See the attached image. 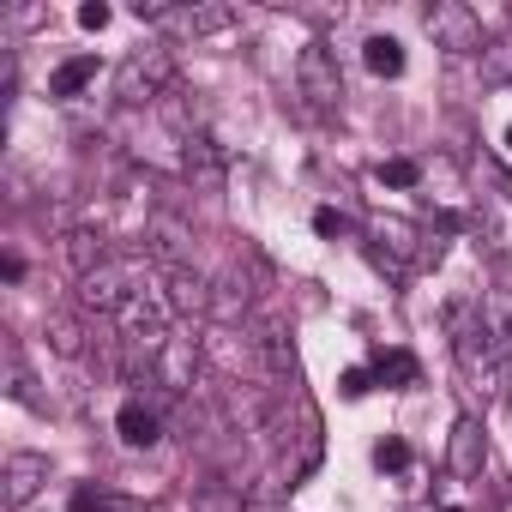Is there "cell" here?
I'll return each mask as SVG.
<instances>
[{
	"mask_svg": "<svg viewBox=\"0 0 512 512\" xmlns=\"http://www.w3.org/2000/svg\"><path fill=\"white\" fill-rule=\"evenodd\" d=\"M374 181H380V187H416L422 169H416L410 157H386V163H374Z\"/></svg>",
	"mask_w": 512,
	"mask_h": 512,
	"instance_id": "ffe728a7",
	"label": "cell"
},
{
	"mask_svg": "<svg viewBox=\"0 0 512 512\" xmlns=\"http://www.w3.org/2000/svg\"><path fill=\"white\" fill-rule=\"evenodd\" d=\"M109 19H115V13L103 7V0H85V7H79V25H85V31H103Z\"/></svg>",
	"mask_w": 512,
	"mask_h": 512,
	"instance_id": "484cf974",
	"label": "cell"
},
{
	"mask_svg": "<svg viewBox=\"0 0 512 512\" xmlns=\"http://www.w3.org/2000/svg\"><path fill=\"white\" fill-rule=\"evenodd\" d=\"M157 278H163V296H169L175 320H205V314L217 308V284L199 278L193 266H181V272H157Z\"/></svg>",
	"mask_w": 512,
	"mask_h": 512,
	"instance_id": "ba28073f",
	"label": "cell"
},
{
	"mask_svg": "<svg viewBox=\"0 0 512 512\" xmlns=\"http://www.w3.org/2000/svg\"><path fill=\"white\" fill-rule=\"evenodd\" d=\"M482 464H488L482 422H476V416H458V422H452V440H446V470H452L458 482H476V476H482Z\"/></svg>",
	"mask_w": 512,
	"mask_h": 512,
	"instance_id": "30bf717a",
	"label": "cell"
},
{
	"mask_svg": "<svg viewBox=\"0 0 512 512\" xmlns=\"http://www.w3.org/2000/svg\"><path fill=\"white\" fill-rule=\"evenodd\" d=\"M139 253H145L157 272H181V266H193V229L175 211H151L145 217V235H139Z\"/></svg>",
	"mask_w": 512,
	"mask_h": 512,
	"instance_id": "8992f818",
	"label": "cell"
},
{
	"mask_svg": "<svg viewBox=\"0 0 512 512\" xmlns=\"http://www.w3.org/2000/svg\"><path fill=\"white\" fill-rule=\"evenodd\" d=\"M506 350H512V314H506Z\"/></svg>",
	"mask_w": 512,
	"mask_h": 512,
	"instance_id": "83f0119b",
	"label": "cell"
},
{
	"mask_svg": "<svg viewBox=\"0 0 512 512\" xmlns=\"http://www.w3.org/2000/svg\"><path fill=\"white\" fill-rule=\"evenodd\" d=\"M446 332H452V362H458V374L476 380V386H494L506 332H494L476 302H446Z\"/></svg>",
	"mask_w": 512,
	"mask_h": 512,
	"instance_id": "6da1fadb",
	"label": "cell"
},
{
	"mask_svg": "<svg viewBox=\"0 0 512 512\" xmlns=\"http://www.w3.org/2000/svg\"><path fill=\"white\" fill-rule=\"evenodd\" d=\"M338 392H344L350 404L368 398V392H374V368H344V374H338Z\"/></svg>",
	"mask_w": 512,
	"mask_h": 512,
	"instance_id": "cb8c5ba5",
	"label": "cell"
},
{
	"mask_svg": "<svg viewBox=\"0 0 512 512\" xmlns=\"http://www.w3.org/2000/svg\"><path fill=\"white\" fill-rule=\"evenodd\" d=\"M0 482H7V506H31L49 482V452H7V470H0Z\"/></svg>",
	"mask_w": 512,
	"mask_h": 512,
	"instance_id": "8fae6325",
	"label": "cell"
},
{
	"mask_svg": "<svg viewBox=\"0 0 512 512\" xmlns=\"http://www.w3.org/2000/svg\"><path fill=\"white\" fill-rule=\"evenodd\" d=\"M374 464H380V470H410V440L386 434V440L374 446Z\"/></svg>",
	"mask_w": 512,
	"mask_h": 512,
	"instance_id": "7402d4cb",
	"label": "cell"
},
{
	"mask_svg": "<svg viewBox=\"0 0 512 512\" xmlns=\"http://www.w3.org/2000/svg\"><path fill=\"white\" fill-rule=\"evenodd\" d=\"M7 398L25 404V410H49V398L37 392V374L25 368V350L19 344H7Z\"/></svg>",
	"mask_w": 512,
	"mask_h": 512,
	"instance_id": "9a60e30c",
	"label": "cell"
},
{
	"mask_svg": "<svg viewBox=\"0 0 512 512\" xmlns=\"http://www.w3.org/2000/svg\"><path fill=\"white\" fill-rule=\"evenodd\" d=\"M482 79H488V85L512 79V43H488V49H482Z\"/></svg>",
	"mask_w": 512,
	"mask_h": 512,
	"instance_id": "44dd1931",
	"label": "cell"
},
{
	"mask_svg": "<svg viewBox=\"0 0 512 512\" xmlns=\"http://www.w3.org/2000/svg\"><path fill=\"white\" fill-rule=\"evenodd\" d=\"M422 31L446 55H482L488 49L482 43V19H476V7H464V0H440V7H428L422 13Z\"/></svg>",
	"mask_w": 512,
	"mask_h": 512,
	"instance_id": "5b68a950",
	"label": "cell"
},
{
	"mask_svg": "<svg viewBox=\"0 0 512 512\" xmlns=\"http://www.w3.org/2000/svg\"><path fill=\"white\" fill-rule=\"evenodd\" d=\"M506 145H512V127H506Z\"/></svg>",
	"mask_w": 512,
	"mask_h": 512,
	"instance_id": "f1b7e54d",
	"label": "cell"
},
{
	"mask_svg": "<svg viewBox=\"0 0 512 512\" xmlns=\"http://www.w3.org/2000/svg\"><path fill=\"white\" fill-rule=\"evenodd\" d=\"M49 344H55L61 356H79V350H85V326H79L73 314H49Z\"/></svg>",
	"mask_w": 512,
	"mask_h": 512,
	"instance_id": "d6986e66",
	"label": "cell"
},
{
	"mask_svg": "<svg viewBox=\"0 0 512 512\" xmlns=\"http://www.w3.org/2000/svg\"><path fill=\"white\" fill-rule=\"evenodd\" d=\"M97 73H103L97 55H67V61L49 73V97H55V103H73V97H85V91L97 85Z\"/></svg>",
	"mask_w": 512,
	"mask_h": 512,
	"instance_id": "5bb4252c",
	"label": "cell"
},
{
	"mask_svg": "<svg viewBox=\"0 0 512 512\" xmlns=\"http://www.w3.org/2000/svg\"><path fill=\"white\" fill-rule=\"evenodd\" d=\"M314 229H320L326 241H338V235H350V217H344V211H332V205H320V211H314Z\"/></svg>",
	"mask_w": 512,
	"mask_h": 512,
	"instance_id": "d4e9b609",
	"label": "cell"
},
{
	"mask_svg": "<svg viewBox=\"0 0 512 512\" xmlns=\"http://www.w3.org/2000/svg\"><path fill=\"white\" fill-rule=\"evenodd\" d=\"M61 260H67L73 278H91L97 266L115 260V253H109V241H103L97 229H67V235H61Z\"/></svg>",
	"mask_w": 512,
	"mask_h": 512,
	"instance_id": "4fadbf2b",
	"label": "cell"
},
{
	"mask_svg": "<svg viewBox=\"0 0 512 512\" xmlns=\"http://www.w3.org/2000/svg\"><path fill=\"white\" fill-rule=\"evenodd\" d=\"M241 25V13L235 7H211V0H205V7H169L163 13V31L169 37H223V31H235Z\"/></svg>",
	"mask_w": 512,
	"mask_h": 512,
	"instance_id": "9c48e42d",
	"label": "cell"
},
{
	"mask_svg": "<svg viewBox=\"0 0 512 512\" xmlns=\"http://www.w3.org/2000/svg\"><path fill=\"white\" fill-rule=\"evenodd\" d=\"M103 512H139V506H133V500H121V494H109V506H103Z\"/></svg>",
	"mask_w": 512,
	"mask_h": 512,
	"instance_id": "4316f807",
	"label": "cell"
},
{
	"mask_svg": "<svg viewBox=\"0 0 512 512\" xmlns=\"http://www.w3.org/2000/svg\"><path fill=\"white\" fill-rule=\"evenodd\" d=\"M115 434H121V446L151 452V446L163 440V410H157V404H145V398H127V404L115 410Z\"/></svg>",
	"mask_w": 512,
	"mask_h": 512,
	"instance_id": "7c38bea8",
	"label": "cell"
},
{
	"mask_svg": "<svg viewBox=\"0 0 512 512\" xmlns=\"http://www.w3.org/2000/svg\"><path fill=\"white\" fill-rule=\"evenodd\" d=\"M374 380H380L386 392L416 386V356H410V350H374Z\"/></svg>",
	"mask_w": 512,
	"mask_h": 512,
	"instance_id": "e0dca14e",
	"label": "cell"
},
{
	"mask_svg": "<svg viewBox=\"0 0 512 512\" xmlns=\"http://www.w3.org/2000/svg\"><path fill=\"white\" fill-rule=\"evenodd\" d=\"M145 284H157L151 266H139V260H109V266H97L91 278H79V314H103V320H115Z\"/></svg>",
	"mask_w": 512,
	"mask_h": 512,
	"instance_id": "3957f363",
	"label": "cell"
},
{
	"mask_svg": "<svg viewBox=\"0 0 512 512\" xmlns=\"http://www.w3.org/2000/svg\"><path fill=\"white\" fill-rule=\"evenodd\" d=\"M362 67H368L374 79H398V73H404V43H398V37H368V43H362Z\"/></svg>",
	"mask_w": 512,
	"mask_h": 512,
	"instance_id": "2e32d148",
	"label": "cell"
},
{
	"mask_svg": "<svg viewBox=\"0 0 512 512\" xmlns=\"http://www.w3.org/2000/svg\"><path fill=\"white\" fill-rule=\"evenodd\" d=\"M181 175H187V181H193L199 193H223V181H229L223 145L211 139V127H205V121L181 133Z\"/></svg>",
	"mask_w": 512,
	"mask_h": 512,
	"instance_id": "52a82bcc",
	"label": "cell"
},
{
	"mask_svg": "<svg viewBox=\"0 0 512 512\" xmlns=\"http://www.w3.org/2000/svg\"><path fill=\"white\" fill-rule=\"evenodd\" d=\"M296 85H302V97L320 109V115H338L344 109V67H338V55H332V43H302V55H296Z\"/></svg>",
	"mask_w": 512,
	"mask_h": 512,
	"instance_id": "277c9868",
	"label": "cell"
},
{
	"mask_svg": "<svg viewBox=\"0 0 512 512\" xmlns=\"http://www.w3.org/2000/svg\"><path fill=\"white\" fill-rule=\"evenodd\" d=\"M193 512H247V494H241V482H199L193 488Z\"/></svg>",
	"mask_w": 512,
	"mask_h": 512,
	"instance_id": "ac0fdd59",
	"label": "cell"
},
{
	"mask_svg": "<svg viewBox=\"0 0 512 512\" xmlns=\"http://www.w3.org/2000/svg\"><path fill=\"white\" fill-rule=\"evenodd\" d=\"M368 266H374V272H380V278H386V284H404V272H410V266H404V260H392V253H386V247H380V241H368Z\"/></svg>",
	"mask_w": 512,
	"mask_h": 512,
	"instance_id": "603a6c76",
	"label": "cell"
},
{
	"mask_svg": "<svg viewBox=\"0 0 512 512\" xmlns=\"http://www.w3.org/2000/svg\"><path fill=\"white\" fill-rule=\"evenodd\" d=\"M175 91V61L163 43H139L121 67H115V103L121 109H151Z\"/></svg>",
	"mask_w": 512,
	"mask_h": 512,
	"instance_id": "7a4b0ae2",
	"label": "cell"
}]
</instances>
